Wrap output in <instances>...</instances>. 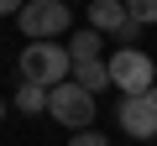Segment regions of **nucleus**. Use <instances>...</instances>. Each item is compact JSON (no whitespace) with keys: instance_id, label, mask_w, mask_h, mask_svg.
<instances>
[{"instance_id":"nucleus-1","label":"nucleus","mask_w":157,"mask_h":146,"mask_svg":"<svg viewBox=\"0 0 157 146\" xmlns=\"http://www.w3.org/2000/svg\"><path fill=\"white\" fill-rule=\"evenodd\" d=\"M16 68H21V84H37L47 94L73 78V57H68L63 42H26L21 57H16Z\"/></svg>"},{"instance_id":"nucleus-2","label":"nucleus","mask_w":157,"mask_h":146,"mask_svg":"<svg viewBox=\"0 0 157 146\" xmlns=\"http://www.w3.org/2000/svg\"><path fill=\"white\" fill-rule=\"evenodd\" d=\"M105 68H110V89H121V99H141L157 89V68L141 47H115Z\"/></svg>"},{"instance_id":"nucleus-3","label":"nucleus","mask_w":157,"mask_h":146,"mask_svg":"<svg viewBox=\"0 0 157 146\" xmlns=\"http://www.w3.org/2000/svg\"><path fill=\"white\" fill-rule=\"evenodd\" d=\"M47 115H52L58 125H68V130L78 136V130H94V115H100V99H94L89 89H78V84L68 78V84H58V89L47 94Z\"/></svg>"},{"instance_id":"nucleus-4","label":"nucleus","mask_w":157,"mask_h":146,"mask_svg":"<svg viewBox=\"0 0 157 146\" xmlns=\"http://www.w3.org/2000/svg\"><path fill=\"white\" fill-rule=\"evenodd\" d=\"M16 26L32 37V42H68V26H73V11L63 0H26Z\"/></svg>"},{"instance_id":"nucleus-5","label":"nucleus","mask_w":157,"mask_h":146,"mask_svg":"<svg viewBox=\"0 0 157 146\" xmlns=\"http://www.w3.org/2000/svg\"><path fill=\"white\" fill-rule=\"evenodd\" d=\"M115 120H121V130H126L131 141H152V136H157V99H152V94H141V99H121Z\"/></svg>"},{"instance_id":"nucleus-6","label":"nucleus","mask_w":157,"mask_h":146,"mask_svg":"<svg viewBox=\"0 0 157 146\" xmlns=\"http://www.w3.org/2000/svg\"><path fill=\"white\" fill-rule=\"evenodd\" d=\"M131 26V11H126V0H94L89 5V31H100V37H121Z\"/></svg>"},{"instance_id":"nucleus-7","label":"nucleus","mask_w":157,"mask_h":146,"mask_svg":"<svg viewBox=\"0 0 157 146\" xmlns=\"http://www.w3.org/2000/svg\"><path fill=\"white\" fill-rule=\"evenodd\" d=\"M100 42H105V37L84 26V31H73L63 47H68V57H73V68H78V63H100Z\"/></svg>"},{"instance_id":"nucleus-8","label":"nucleus","mask_w":157,"mask_h":146,"mask_svg":"<svg viewBox=\"0 0 157 146\" xmlns=\"http://www.w3.org/2000/svg\"><path fill=\"white\" fill-rule=\"evenodd\" d=\"M73 84L89 89V94L100 99V94L110 89V68H105V63H78V68H73Z\"/></svg>"},{"instance_id":"nucleus-9","label":"nucleus","mask_w":157,"mask_h":146,"mask_svg":"<svg viewBox=\"0 0 157 146\" xmlns=\"http://www.w3.org/2000/svg\"><path fill=\"white\" fill-rule=\"evenodd\" d=\"M16 110H21V115H42V110H47V89L21 84V89H16Z\"/></svg>"},{"instance_id":"nucleus-10","label":"nucleus","mask_w":157,"mask_h":146,"mask_svg":"<svg viewBox=\"0 0 157 146\" xmlns=\"http://www.w3.org/2000/svg\"><path fill=\"white\" fill-rule=\"evenodd\" d=\"M126 11H131V21H136V26H157V0H131Z\"/></svg>"},{"instance_id":"nucleus-11","label":"nucleus","mask_w":157,"mask_h":146,"mask_svg":"<svg viewBox=\"0 0 157 146\" xmlns=\"http://www.w3.org/2000/svg\"><path fill=\"white\" fill-rule=\"evenodd\" d=\"M68 146H110L100 130H78V136H68Z\"/></svg>"},{"instance_id":"nucleus-12","label":"nucleus","mask_w":157,"mask_h":146,"mask_svg":"<svg viewBox=\"0 0 157 146\" xmlns=\"http://www.w3.org/2000/svg\"><path fill=\"white\" fill-rule=\"evenodd\" d=\"M0 120H6V99H0Z\"/></svg>"},{"instance_id":"nucleus-13","label":"nucleus","mask_w":157,"mask_h":146,"mask_svg":"<svg viewBox=\"0 0 157 146\" xmlns=\"http://www.w3.org/2000/svg\"><path fill=\"white\" fill-rule=\"evenodd\" d=\"M152 99H157V89H152Z\"/></svg>"}]
</instances>
